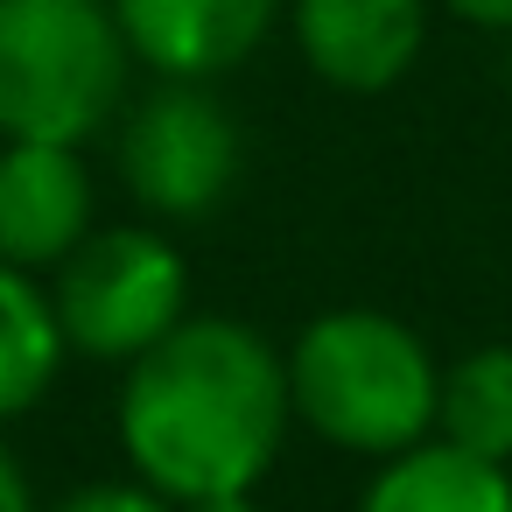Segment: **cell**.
I'll return each mask as SVG.
<instances>
[{
  "mask_svg": "<svg viewBox=\"0 0 512 512\" xmlns=\"http://www.w3.org/2000/svg\"><path fill=\"white\" fill-rule=\"evenodd\" d=\"M0 512H36V491H29V470L15 463V449L0 442Z\"/></svg>",
  "mask_w": 512,
  "mask_h": 512,
  "instance_id": "5bb4252c",
  "label": "cell"
},
{
  "mask_svg": "<svg viewBox=\"0 0 512 512\" xmlns=\"http://www.w3.org/2000/svg\"><path fill=\"white\" fill-rule=\"evenodd\" d=\"M281 15L288 0H113L134 64L183 85H218L225 71L253 64Z\"/></svg>",
  "mask_w": 512,
  "mask_h": 512,
  "instance_id": "ba28073f",
  "label": "cell"
},
{
  "mask_svg": "<svg viewBox=\"0 0 512 512\" xmlns=\"http://www.w3.org/2000/svg\"><path fill=\"white\" fill-rule=\"evenodd\" d=\"M92 232H99V183L85 148L0 141V260L22 274H50Z\"/></svg>",
  "mask_w": 512,
  "mask_h": 512,
  "instance_id": "8992f818",
  "label": "cell"
},
{
  "mask_svg": "<svg viewBox=\"0 0 512 512\" xmlns=\"http://www.w3.org/2000/svg\"><path fill=\"white\" fill-rule=\"evenodd\" d=\"M358 512H512V470L428 435L372 470Z\"/></svg>",
  "mask_w": 512,
  "mask_h": 512,
  "instance_id": "9c48e42d",
  "label": "cell"
},
{
  "mask_svg": "<svg viewBox=\"0 0 512 512\" xmlns=\"http://www.w3.org/2000/svg\"><path fill=\"white\" fill-rule=\"evenodd\" d=\"M64 330L50 309V288L0 260V421H22L64 372Z\"/></svg>",
  "mask_w": 512,
  "mask_h": 512,
  "instance_id": "30bf717a",
  "label": "cell"
},
{
  "mask_svg": "<svg viewBox=\"0 0 512 512\" xmlns=\"http://www.w3.org/2000/svg\"><path fill=\"white\" fill-rule=\"evenodd\" d=\"M435 442L512 470V344H477L456 365H442Z\"/></svg>",
  "mask_w": 512,
  "mask_h": 512,
  "instance_id": "8fae6325",
  "label": "cell"
},
{
  "mask_svg": "<svg viewBox=\"0 0 512 512\" xmlns=\"http://www.w3.org/2000/svg\"><path fill=\"white\" fill-rule=\"evenodd\" d=\"M288 421V351L239 316H183L120 386V449L169 505L253 491L274 470Z\"/></svg>",
  "mask_w": 512,
  "mask_h": 512,
  "instance_id": "6da1fadb",
  "label": "cell"
},
{
  "mask_svg": "<svg viewBox=\"0 0 512 512\" xmlns=\"http://www.w3.org/2000/svg\"><path fill=\"white\" fill-rule=\"evenodd\" d=\"M50 309L64 351L134 365L190 316V260L155 225H99L64 267H50Z\"/></svg>",
  "mask_w": 512,
  "mask_h": 512,
  "instance_id": "277c9868",
  "label": "cell"
},
{
  "mask_svg": "<svg viewBox=\"0 0 512 512\" xmlns=\"http://www.w3.org/2000/svg\"><path fill=\"white\" fill-rule=\"evenodd\" d=\"M302 64L351 99L393 92L428 43V0H288Z\"/></svg>",
  "mask_w": 512,
  "mask_h": 512,
  "instance_id": "52a82bcc",
  "label": "cell"
},
{
  "mask_svg": "<svg viewBox=\"0 0 512 512\" xmlns=\"http://www.w3.org/2000/svg\"><path fill=\"white\" fill-rule=\"evenodd\" d=\"M442 8L470 29H491V36H512V0H442Z\"/></svg>",
  "mask_w": 512,
  "mask_h": 512,
  "instance_id": "4fadbf2b",
  "label": "cell"
},
{
  "mask_svg": "<svg viewBox=\"0 0 512 512\" xmlns=\"http://www.w3.org/2000/svg\"><path fill=\"white\" fill-rule=\"evenodd\" d=\"M127 78L113 0H0V141L85 148L127 113Z\"/></svg>",
  "mask_w": 512,
  "mask_h": 512,
  "instance_id": "3957f363",
  "label": "cell"
},
{
  "mask_svg": "<svg viewBox=\"0 0 512 512\" xmlns=\"http://www.w3.org/2000/svg\"><path fill=\"white\" fill-rule=\"evenodd\" d=\"M113 162H120L127 197L155 225H197L239 190L246 134H239V120L225 113V99L211 85L155 78V92H141L120 113Z\"/></svg>",
  "mask_w": 512,
  "mask_h": 512,
  "instance_id": "5b68a950",
  "label": "cell"
},
{
  "mask_svg": "<svg viewBox=\"0 0 512 512\" xmlns=\"http://www.w3.org/2000/svg\"><path fill=\"white\" fill-rule=\"evenodd\" d=\"M442 365L386 309H323L288 351V400L309 435L351 456H400L435 435Z\"/></svg>",
  "mask_w": 512,
  "mask_h": 512,
  "instance_id": "7a4b0ae2",
  "label": "cell"
},
{
  "mask_svg": "<svg viewBox=\"0 0 512 512\" xmlns=\"http://www.w3.org/2000/svg\"><path fill=\"white\" fill-rule=\"evenodd\" d=\"M176 512H260V505H253V491H218V498H190Z\"/></svg>",
  "mask_w": 512,
  "mask_h": 512,
  "instance_id": "9a60e30c",
  "label": "cell"
},
{
  "mask_svg": "<svg viewBox=\"0 0 512 512\" xmlns=\"http://www.w3.org/2000/svg\"><path fill=\"white\" fill-rule=\"evenodd\" d=\"M50 512H176L155 484H141V477H113V484H85V491H71L64 505H50Z\"/></svg>",
  "mask_w": 512,
  "mask_h": 512,
  "instance_id": "7c38bea8",
  "label": "cell"
}]
</instances>
